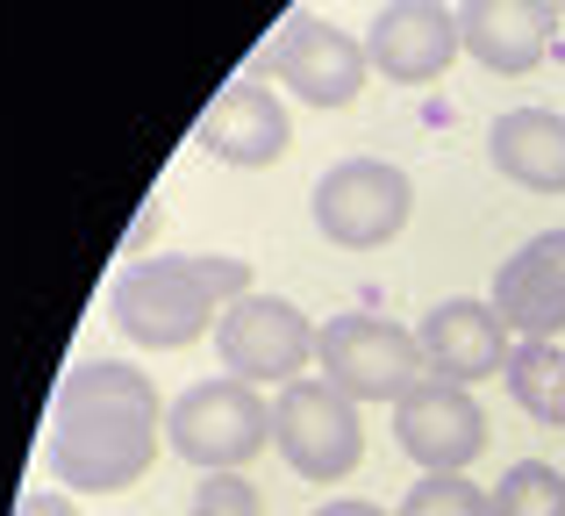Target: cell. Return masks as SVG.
<instances>
[{
    "label": "cell",
    "mask_w": 565,
    "mask_h": 516,
    "mask_svg": "<svg viewBox=\"0 0 565 516\" xmlns=\"http://www.w3.org/2000/svg\"><path fill=\"white\" fill-rule=\"evenodd\" d=\"M494 316L509 323V337H537V345H552L565 330V230H544V238H530L515 259H501L494 273Z\"/></svg>",
    "instance_id": "8fae6325"
},
{
    "label": "cell",
    "mask_w": 565,
    "mask_h": 516,
    "mask_svg": "<svg viewBox=\"0 0 565 516\" xmlns=\"http://www.w3.org/2000/svg\"><path fill=\"white\" fill-rule=\"evenodd\" d=\"M458 36L487 72H537L558 36V0H458Z\"/></svg>",
    "instance_id": "7c38bea8"
},
{
    "label": "cell",
    "mask_w": 565,
    "mask_h": 516,
    "mask_svg": "<svg viewBox=\"0 0 565 516\" xmlns=\"http://www.w3.org/2000/svg\"><path fill=\"white\" fill-rule=\"evenodd\" d=\"M501 380H509V394H515V409L523 417H537L544 431H565V345L552 337V345H515L509 351V366H501Z\"/></svg>",
    "instance_id": "2e32d148"
},
{
    "label": "cell",
    "mask_w": 565,
    "mask_h": 516,
    "mask_svg": "<svg viewBox=\"0 0 565 516\" xmlns=\"http://www.w3.org/2000/svg\"><path fill=\"white\" fill-rule=\"evenodd\" d=\"M265 72L294 86L308 108H351L373 65H365V43L351 29L322 22V14H287V29L265 43Z\"/></svg>",
    "instance_id": "ba28073f"
},
{
    "label": "cell",
    "mask_w": 565,
    "mask_h": 516,
    "mask_svg": "<svg viewBox=\"0 0 565 516\" xmlns=\"http://www.w3.org/2000/svg\"><path fill=\"white\" fill-rule=\"evenodd\" d=\"M415 345H423L429 373L437 380H458V388H472V380H494L501 366H509V323L494 316V302H437L423 316V330H415Z\"/></svg>",
    "instance_id": "4fadbf2b"
},
{
    "label": "cell",
    "mask_w": 565,
    "mask_h": 516,
    "mask_svg": "<svg viewBox=\"0 0 565 516\" xmlns=\"http://www.w3.org/2000/svg\"><path fill=\"white\" fill-rule=\"evenodd\" d=\"M215 359L230 380L250 388H294L316 359V323L287 302V294H236L215 323Z\"/></svg>",
    "instance_id": "8992f818"
},
{
    "label": "cell",
    "mask_w": 565,
    "mask_h": 516,
    "mask_svg": "<svg viewBox=\"0 0 565 516\" xmlns=\"http://www.w3.org/2000/svg\"><path fill=\"white\" fill-rule=\"evenodd\" d=\"M166 445L201 474H244V460H258L273 445V402L250 380H193L180 402L166 409Z\"/></svg>",
    "instance_id": "3957f363"
},
{
    "label": "cell",
    "mask_w": 565,
    "mask_h": 516,
    "mask_svg": "<svg viewBox=\"0 0 565 516\" xmlns=\"http://www.w3.org/2000/svg\"><path fill=\"white\" fill-rule=\"evenodd\" d=\"M394 438L423 474H466L487 452V409L472 402V388L429 373L423 388H408L394 402Z\"/></svg>",
    "instance_id": "9c48e42d"
},
{
    "label": "cell",
    "mask_w": 565,
    "mask_h": 516,
    "mask_svg": "<svg viewBox=\"0 0 565 516\" xmlns=\"http://www.w3.org/2000/svg\"><path fill=\"white\" fill-rule=\"evenodd\" d=\"M193 516H265V495L244 474H201L193 488Z\"/></svg>",
    "instance_id": "d6986e66"
},
{
    "label": "cell",
    "mask_w": 565,
    "mask_h": 516,
    "mask_svg": "<svg viewBox=\"0 0 565 516\" xmlns=\"http://www.w3.org/2000/svg\"><path fill=\"white\" fill-rule=\"evenodd\" d=\"M394 516H494V495L472 488L466 474H423Z\"/></svg>",
    "instance_id": "ac0fdd59"
},
{
    "label": "cell",
    "mask_w": 565,
    "mask_h": 516,
    "mask_svg": "<svg viewBox=\"0 0 565 516\" xmlns=\"http://www.w3.org/2000/svg\"><path fill=\"white\" fill-rule=\"evenodd\" d=\"M158 388L129 359H79L51 402V481L79 495H122L158 460Z\"/></svg>",
    "instance_id": "6da1fadb"
},
{
    "label": "cell",
    "mask_w": 565,
    "mask_h": 516,
    "mask_svg": "<svg viewBox=\"0 0 565 516\" xmlns=\"http://www.w3.org/2000/svg\"><path fill=\"white\" fill-rule=\"evenodd\" d=\"M494 516H565V474L544 460H515L494 481Z\"/></svg>",
    "instance_id": "e0dca14e"
},
{
    "label": "cell",
    "mask_w": 565,
    "mask_h": 516,
    "mask_svg": "<svg viewBox=\"0 0 565 516\" xmlns=\"http://www.w3.org/2000/svg\"><path fill=\"white\" fill-rule=\"evenodd\" d=\"M316 366L351 402H401L408 388L429 380V359L415 345V330H401L386 316H330L316 330Z\"/></svg>",
    "instance_id": "277c9868"
},
{
    "label": "cell",
    "mask_w": 565,
    "mask_h": 516,
    "mask_svg": "<svg viewBox=\"0 0 565 516\" xmlns=\"http://www.w3.org/2000/svg\"><path fill=\"white\" fill-rule=\"evenodd\" d=\"M201 144L222 158V166H244V172L279 166V158H287V144H294L287 101H279L273 86H258V80L222 86V94H215V108L201 115Z\"/></svg>",
    "instance_id": "5bb4252c"
},
{
    "label": "cell",
    "mask_w": 565,
    "mask_h": 516,
    "mask_svg": "<svg viewBox=\"0 0 565 516\" xmlns=\"http://www.w3.org/2000/svg\"><path fill=\"white\" fill-rule=\"evenodd\" d=\"M487 158L501 180L530 194H565V115L558 108H509L487 129Z\"/></svg>",
    "instance_id": "9a60e30c"
},
{
    "label": "cell",
    "mask_w": 565,
    "mask_h": 516,
    "mask_svg": "<svg viewBox=\"0 0 565 516\" xmlns=\"http://www.w3.org/2000/svg\"><path fill=\"white\" fill-rule=\"evenodd\" d=\"M273 445L301 481H322V488H330V481L359 474V460H365L359 402L337 394L322 373H301L294 388H279V402H273Z\"/></svg>",
    "instance_id": "5b68a950"
},
{
    "label": "cell",
    "mask_w": 565,
    "mask_h": 516,
    "mask_svg": "<svg viewBox=\"0 0 565 516\" xmlns=\"http://www.w3.org/2000/svg\"><path fill=\"white\" fill-rule=\"evenodd\" d=\"M558 14H565V0H558Z\"/></svg>",
    "instance_id": "7402d4cb"
},
{
    "label": "cell",
    "mask_w": 565,
    "mask_h": 516,
    "mask_svg": "<svg viewBox=\"0 0 565 516\" xmlns=\"http://www.w3.org/2000/svg\"><path fill=\"white\" fill-rule=\"evenodd\" d=\"M14 516H79V503H72V495H57V488H36V495H22V503H14Z\"/></svg>",
    "instance_id": "ffe728a7"
},
{
    "label": "cell",
    "mask_w": 565,
    "mask_h": 516,
    "mask_svg": "<svg viewBox=\"0 0 565 516\" xmlns=\"http://www.w3.org/2000/svg\"><path fill=\"white\" fill-rule=\"evenodd\" d=\"M458 51H466L458 8H444V0H386L373 14V29H365V65H373L386 86L444 80Z\"/></svg>",
    "instance_id": "30bf717a"
},
{
    "label": "cell",
    "mask_w": 565,
    "mask_h": 516,
    "mask_svg": "<svg viewBox=\"0 0 565 516\" xmlns=\"http://www.w3.org/2000/svg\"><path fill=\"white\" fill-rule=\"evenodd\" d=\"M250 294V265L230 252H158L129 259L108 280V323L129 345L180 351L193 337H207L222 323V308Z\"/></svg>",
    "instance_id": "7a4b0ae2"
},
{
    "label": "cell",
    "mask_w": 565,
    "mask_h": 516,
    "mask_svg": "<svg viewBox=\"0 0 565 516\" xmlns=\"http://www.w3.org/2000/svg\"><path fill=\"white\" fill-rule=\"evenodd\" d=\"M316 516H386L380 503H359V495H337V503H322Z\"/></svg>",
    "instance_id": "44dd1931"
},
{
    "label": "cell",
    "mask_w": 565,
    "mask_h": 516,
    "mask_svg": "<svg viewBox=\"0 0 565 516\" xmlns=\"http://www.w3.org/2000/svg\"><path fill=\"white\" fill-rule=\"evenodd\" d=\"M415 209V187L386 158H344L316 180V230L344 252H380L386 238H401Z\"/></svg>",
    "instance_id": "52a82bcc"
}]
</instances>
